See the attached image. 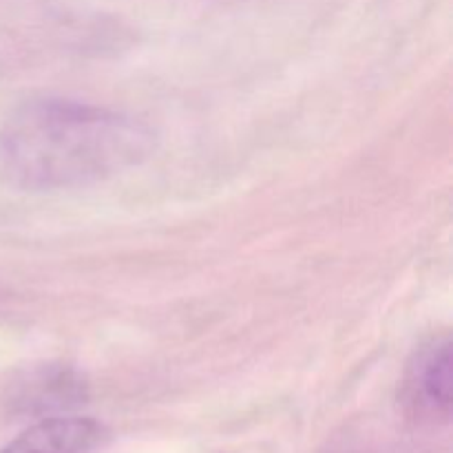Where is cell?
Segmentation results:
<instances>
[{
  "mask_svg": "<svg viewBox=\"0 0 453 453\" xmlns=\"http://www.w3.org/2000/svg\"><path fill=\"white\" fill-rule=\"evenodd\" d=\"M153 133L137 119L71 100H31L0 128V180L20 190L96 184L144 162Z\"/></svg>",
  "mask_w": 453,
  "mask_h": 453,
  "instance_id": "cell-1",
  "label": "cell"
},
{
  "mask_svg": "<svg viewBox=\"0 0 453 453\" xmlns=\"http://www.w3.org/2000/svg\"><path fill=\"white\" fill-rule=\"evenodd\" d=\"M405 396L414 410L447 416L451 407V341L436 336L427 341L410 363Z\"/></svg>",
  "mask_w": 453,
  "mask_h": 453,
  "instance_id": "cell-2",
  "label": "cell"
},
{
  "mask_svg": "<svg viewBox=\"0 0 453 453\" xmlns=\"http://www.w3.org/2000/svg\"><path fill=\"white\" fill-rule=\"evenodd\" d=\"M104 441L106 429L96 420L60 416L29 427L0 453H96Z\"/></svg>",
  "mask_w": 453,
  "mask_h": 453,
  "instance_id": "cell-3",
  "label": "cell"
}]
</instances>
